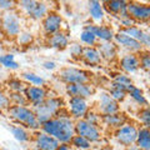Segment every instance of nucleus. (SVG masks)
Masks as SVG:
<instances>
[{
	"label": "nucleus",
	"mask_w": 150,
	"mask_h": 150,
	"mask_svg": "<svg viewBox=\"0 0 150 150\" xmlns=\"http://www.w3.org/2000/svg\"><path fill=\"white\" fill-rule=\"evenodd\" d=\"M40 131L55 138L60 144H69L75 135L74 120L70 118H51L40 125Z\"/></svg>",
	"instance_id": "nucleus-1"
},
{
	"label": "nucleus",
	"mask_w": 150,
	"mask_h": 150,
	"mask_svg": "<svg viewBox=\"0 0 150 150\" xmlns=\"http://www.w3.org/2000/svg\"><path fill=\"white\" fill-rule=\"evenodd\" d=\"M6 114L16 125L24 126L28 130H40V124L30 106L10 105L6 110Z\"/></svg>",
	"instance_id": "nucleus-2"
},
{
	"label": "nucleus",
	"mask_w": 150,
	"mask_h": 150,
	"mask_svg": "<svg viewBox=\"0 0 150 150\" xmlns=\"http://www.w3.org/2000/svg\"><path fill=\"white\" fill-rule=\"evenodd\" d=\"M65 106V101L63 98L60 96H48L44 101H41L40 104L33 105L30 106L34 114L36 116L39 124L41 125L45 121H48L49 119L54 118L55 114L58 112L60 109H63Z\"/></svg>",
	"instance_id": "nucleus-3"
},
{
	"label": "nucleus",
	"mask_w": 150,
	"mask_h": 150,
	"mask_svg": "<svg viewBox=\"0 0 150 150\" xmlns=\"http://www.w3.org/2000/svg\"><path fill=\"white\" fill-rule=\"evenodd\" d=\"M0 29L4 36L15 39L21 31V18L15 11H6L0 16Z\"/></svg>",
	"instance_id": "nucleus-4"
},
{
	"label": "nucleus",
	"mask_w": 150,
	"mask_h": 150,
	"mask_svg": "<svg viewBox=\"0 0 150 150\" xmlns=\"http://www.w3.org/2000/svg\"><path fill=\"white\" fill-rule=\"evenodd\" d=\"M58 78L65 85H69V84H86L91 81L90 73L74 67L62 68L58 71Z\"/></svg>",
	"instance_id": "nucleus-5"
},
{
	"label": "nucleus",
	"mask_w": 150,
	"mask_h": 150,
	"mask_svg": "<svg viewBox=\"0 0 150 150\" xmlns=\"http://www.w3.org/2000/svg\"><path fill=\"white\" fill-rule=\"evenodd\" d=\"M16 8L20 9L31 20H43L46 14L50 11L46 3L34 1V0H21V1H18Z\"/></svg>",
	"instance_id": "nucleus-6"
},
{
	"label": "nucleus",
	"mask_w": 150,
	"mask_h": 150,
	"mask_svg": "<svg viewBox=\"0 0 150 150\" xmlns=\"http://www.w3.org/2000/svg\"><path fill=\"white\" fill-rule=\"evenodd\" d=\"M74 131H75V135L85 138L91 144L99 143L103 139V131L99 126L89 124L84 119H79L74 121Z\"/></svg>",
	"instance_id": "nucleus-7"
},
{
	"label": "nucleus",
	"mask_w": 150,
	"mask_h": 150,
	"mask_svg": "<svg viewBox=\"0 0 150 150\" xmlns=\"http://www.w3.org/2000/svg\"><path fill=\"white\" fill-rule=\"evenodd\" d=\"M138 126L133 123H126L123 126H120L116 130H114V139L116 143L120 144L121 146L128 148L131 145H135L138 135Z\"/></svg>",
	"instance_id": "nucleus-8"
},
{
	"label": "nucleus",
	"mask_w": 150,
	"mask_h": 150,
	"mask_svg": "<svg viewBox=\"0 0 150 150\" xmlns=\"http://www.w3.org/2000/svg\"><path fill=\"white\" fill-rule=\"evenodd\" d=\"M65 108H67L70 118L74 121L83 119L86 111L90 109L88 100L83 99V98H69V100L65 103Z\"/></svg>",
	"instance_id": "nucleus-9"
},
{
	"label": "nucleus",
	"mask_w": 150,
	"mask_h": 150,
	"mask_svg": "<svg viewBox=\"0 0 150 150\" xmlns=\"http://www.w3.org/2000/svg\"><path fill=\"white\" fill-rule=\"evenodd\" d=\"M126 11L135 23H148L150 19V6L139 1H128Z\"/></svg>",
	"instance_id": "nucleus-10"
},
{
	"label": "nucleus",
	"mask_w": 150,
	"mask_h": 150,
	"mask_svg": "<svg viewBox=\"0 0 150 150\" xmlns=\"http://www.w3.org/2000/svg\"><path fill=\"white\" fill-rule=\"evenodd\" d=\"M115 43V45L118 46V48H121L124 49L126 53H133V54H139L140 51L145 50L142 44L139 43V41L134 40L133 38L128 36L126 34H124L123 31H116L115 35H114V40H112Z\"/></svg>",
	"instance_id": "nucleus-11"
},
{
	"label": "nucleus",
	"mask_w": 150,
	"mask_h": 150,
	"mask_svg": "<svg viewBox=\"0 0 150 150\" xmlns=\"http://www.w3.org/2000/svg\"><path fill=\"white\" fill-rule=\"evenodd\" d=\"M96 89L91 83L86 84H69L65 85V93L69 98H83V99H89L94 96Z\"/></svg>",
	"instance_id": "nucleus-12"
},
{
	"label": "nucleus",
	"mask_w": 150,
	"mask_h": 150,
	"mask_svg": "<svg viewBox=\"0 0 150 150\" xmlns=\"http://www.w3.org/2000/svg\"><path fill=\"white\" fill-rule=\"evenodd\" d=\"M41 28L46 36L55 34L63 28V16L56 11H49L41 20Z\"/></svg>",
	"instance_id": "nucleus-13"
},
{
	"label": "nucleus",
	"mask_w": 150,
	"mask_h": 150,
	"mask_svg": "<svg viewBox=\"0 0 150 150\" xmlns=\"http://www.w3.org/2000/svg\"><path fill=\"white\" fill-rule=\"evenodd\" d=\"M96 111L99 112L100 115L115 114V112L120 111V104L112 99L109 94H108V91H103V93H100L99 98H98Z\"/></svg>",
	"instance_id": "nucleus-14"
},
{
	"label": "nucleus",
	"mask_w": 150,
	"mask_h": 150,
	"mask_svg": "<svg viewBox=\"0 0 150 150\" xmlns=\"http://www.w3.org/2000/svg\"><path fill=\"white\" fill-rule=\"evenodd\" d=\"M84 29L93 33L98 39V43H106V41L114 40L115 31L110 25L105 24H88L84 26Z\"/></svg>",
	"instance_id": "nucleus-15"
},
{
	"label": "nucleus",
	"mask_w": 150,
	"mask_h": 150,
	"mask_svg": "<svg viewBox=\"0 0 150 150\" xmlns=\"http://www.w3.org/2000/svg\"><path fill=\"white\" fill-rule=\"evenodd\" d=\"M33 143H34V148L38 150H58L60 145V143L55 138L50 137V135L45 134L40 130L35 131Z\"/></svg>",
	"instance_id": "nucleus-16"
},
{
	"label": "nucleus",
	"mask_w": 150,
	"mask_h": 150,
	"mask_svg": "<svg viewBox=\"0 0 150 150\" xmlns=\"http://www.w3.org/2000/svg\"><path fill=\"white\" fill-rule=\"evenodd\" d=\"M24 95L28 100V104L36 105L40 104L48 98V90L45 86H34V85H28L24 90Z\"/></svg>",
	"instance_id": "nucleus-17"
},
{
	"label": "nucleus",
	"mask_w": 150,
	"mask_h": 150,
	"mask_svg": "<svg viewBox=\"0 0 150 150\" xmlns=\"http://www.w3.org/2000/svg\"><path fill=\"white\" fill-rule=\"evenodd\" d=\"M103 8L104 11L111 14L112 16H116L118 19L128 18V11H126V5L128 1L124 0H110V1H103Z\"/></svg>",
	"instance_id": "nucleus-18"
},
{
	"label": "nucleus",
	"mask_w": 150,
	"mask_h": 150,
	"mask_svg": "<svg viewBox=\"0 0 150 150\" xmlns=\"http://www.w3.org/2000/svg\"><path fill=\"white\" fill-rule=\"evenodd\" d=\"M119 68L123 70L124 74H135L140 70L138 54L125 53L121 58H119Z\"/></svg>",
	"instance_id": "nucleus-19"
},
{
	"label": "nucleus",
	"mask_w": 150,
	"mask_h": 150,
	"mask_svg": "<svg viewBox=\"0 0 150 150\" xmlns=\"http://www.w3.org/2000/svg\"><path fill=\"white\" fill-rule=\"evenodd\" d=\"M96 49L99 51L103 62L112 63L118 59L119 48L115 45L114 41H106V43H98Z\"/></svg>",
	"instance_id": "nucleus-20"
},
{
	"label": "nucleus",
	"mask_w": 150,
	"mask_h": 150,
	"mask_svg": "<svg viewBox=\"0 0 150 150\" xmlns=\"http://www.w3.org/2000/svg\"><path fill=\"white\" fill-rule=\"evenodd\" d=\"M120 31H123L124 34H126L128 36L133 38L134 40L139 41L144 49H148L150 45V35L148 31H145L144 29H142L138 25H133L129 28H124V29H120Z\"/></svg>",
	"instance_id": "nucleus-21"
},
{
	"label": "nucleus",
	"mask_w": 150,
	"mask_h": 150,
	"mask_svg": "<svg viewBox=\"0 0 150 150\" xmlns=\"http://www.w3.org/2000/svg\"><path fill=\"white\" fill-rule=\"evenodd\" d=\"M128 123V116L124 112H115V114H108V115H101V124L105 125L106 128L116 130L120 126Z\"/></svg>",
	"instance_id": "nucleus-22"
},
{
	"label": "nucleus",
	"mask_w": 150,
	"mask_h": 150,
	"mask_svg": "<svg viewBox=\"0 0 150 150\" xmlns=\"http://www.w3.org/2000/svg\"><path fill=\"white\" fill-rule=\"evenodd\" d=\"M80 60L84 64L90 65V67H98V65L103 63V59L96 49V46H84Z\"/></svg>",
	"instance_id": "nucleus-23"
},
{
	"label": "nucleus",
	"mask_w": 150,
	"mask_h": 150,
	"mask_svg": "<svg viewBox=\"0 0 150 150\" xmlns=\"http://www.w3.org/2000/svg\"><path fill=\"white\" fill-rule=\"evenodd\" d=\"M46 44L48 46L56 50H64L68 48L69 45V36L65 34L63 30H60L55 34H51L48 36V40H46Z\"/></svg>",
	"instance_id": "nucleus-24"
},
{
	"label": "nucleus",
	"mask_w": 150,
	"mask_h": 150,
	"mask_svg": "<svg viewBox=\"0 0 150 150\" xmlns=\"http://www.w3.org/2000/svg\"><path fill=\"white\" fill-rule=\"evenodd\" d=\"M110 86L118 88V89H120V90H124L126 94H128L131 90V88L134 86V83H133L131 78L128 74L118 73V74L114 75V78H112Z\"/></svg>",
	"instance_id": "nucleus-25"
},
{
	"label": "nucleus",
	"mask_w": 150,
	"mask_h": 150,
	"mask_svg": "<svg viewBox=\"0 0 150 150\" xmlns=\"http://www.w3.org/2000/svg\"><path fill=\"white\" fill-rule=\"evenodd\" d=\"M88 10H89V15L93 19L96 24H103L105 19V11L103 8V4L98 0H91L88 3Z\"/></svg>",
	"instance_id": "nucleus-26"
},
{
	"label": "nucleus",
	"mask_w": 150,
	"mask_h": 150,
	"mask_svg": "<svg viewBox=\"0 0 150 150\" xmlns=\"http://www.w3.org/2000/svg\"><path fill=\"white\" fill-rule=\"evenodd\" d=\"M135 145H137L140 150H150V131H149V128L140 126V128L138 129V135H137Z\"/></svg>",
	"instance_id": "nucleus-27"
},
{
	"label": "nucleus",
	"mask_w": 150,
	"mask_h": 150,
	"mask_svg": "<svg viewBox=\"0 0 150 150\" xmlns=\"http://www.w3.org/2000/svg\"><path fill=\"white\" fill-rule=\"evenodd\" d=\"M128 96L135 103V104H138L139 108L149 106V101L146 99V96H145L144 91L140 88H138V86L134 85L133 88H131V90L128 93Z\"/></svg>",
	"instance_id": "nucleus-28"
},
{
	"label": "nucleus",
	"mask_w": 150,
	"mask_h": 150,
	"mask_svg": "<svg viewBox=\"0 0 150 150\" xmlns=\"http://www.w3.org/2000/svg\"><path fill=\"white\" fill-rule=\"evenodd\" d=\"M10 131H11L13 137L15 138L19 143H28L33 139L30 131L26 128H24V126H21V125H16V124L13 125L10 128Z\"/></svg>",
	"instance_id": "nucleus-29"
},
{
	"label": "nucleus",
	"mask_w": 150,
	"mask_h": 150,
	"mask_svg": "<svg viewBox=\"0 0 150 150\" xmlns=\"http://www.w3.org/2000/svg\"><path fill=\"white\" fill-rule=\"evenodd\" d=\"M21 80L25 81L26 84L34 85V86H44L45 85L44 78L35 73H33V71H24L21 74Z\"/></svg>",
	"instance_id": "nucleus-30"
},
{
	"label": "nucleus",
	"mask_w": 150,
	"mask_h": 150,
	"mask_svg": "<svg viewBox=\"0 0 150 150\" xmlns=\"http://www.w3.org/2000/svg\"><path fill=\"white\" fill-rule=\"evenodd\" d=\"M69 145L75 150H90L93 148V144L90 142H88L85 138L79 137V135H74Z\"/></svg>",
	"instance_id": "nucleus-31"
},
{
	"label": "nucleus",
	"mask_w": 150,
	"mask_h": 150,
	"mask_svg": "<svg viewBox=\"0 0 150 150\" xmlns=\"http://www.w3.org/2000/svg\"><path fill=\"white\" fill-rule=\"evenodd\" d=\"M28 84L19 78H11L6 81V88L10 93H24Z\"/></svg>",
	"instance_id": "nucleus-32"
},
{
	"label": "nucleus",
	"mask_w": 150,
	"mask_h": 150,
	"mask_svg": "<svg viewBox=\"0 0 150 150\" xmlns=\"http://www.w3.org/2000/svg\"><path fill=\"white\" fill-rule=\"evenodd\" d=\"M0 64L3 65L4 68L11 69V70H16L19 68V63L15 60V56L14 54H0Z\"/></svg>",
	"instance_id": "nucleus-33"
},
{
	"label": "nucleus",
	"mask_w": 150,
	"mask_h": 150,
	"mask_svg": "<svg viewBox=\"0 0 150 150\" xmlns=\"http://www.w3.org/2000/svg\"><path fill=\"white\" fill-rule=\"evenodd\" d=\"M18 45L20 46H29L34 43V35L31 34L30 31H25V30H21L19 33V35L15 38Z\"/></svg>",
	"instance_id": "nucleus-34"
},
{
	"label": "nucleus",
	"mask_w": 150,
	"mask_h": 150,
	"mask_svg": "<svg viewBox=\"0 0 150 150\" xmlns=\"http://www.w3.org/2000/svg\"><path fill=\"white\" fill-rule=\"evenodd\" d=\"M137 118L142 123L144 128H149L150 126V109L149 106L139 108V110L137 111Z\"/></svg>",
	"instance_id": "nucleus-35"
},
{
	"label": "nucleus",
	"mask_w": 150,
	"mask_h": 150,
	"mask_svg": "<svg viewBox=\"0 0 150 150\" xmlns=\"http://www.w3.org/2000/svg\"><path fill=\"white\" fill-rule=\"evenodd\" d=\"M80 41H81V44H85V46L98 45V39L95 38V35L86 29H83V31L80 33Z\"/></svg>",
	"instance_id": "nucleus-36"
},
{
	"label": "nucleus",
	"mask_w": 150,
	"mask_h": 150,
	"mask_svg": "<svg viewBox=\"0 0 150 150\" xmlns=\"http://www.w3.org/2000/svg\"><path fill=\"white\" fill-rule=\"evenodd\" d=\"M83 119L85 120V121H88L89 124H93V125L99 126V128H100V124H101V115H100L96 110L89 109V110L86 111V114L84 115Z\"/></svg>",
	"instance_id": "nucleus-37"
},
{
	"label": "nucleus",
	"mask_w": 150,
	"mask_h": 150,
	"mask_svg": "<svg viewBox=\"0 0 150 150\" xmlns=\"http://www.w3.org/2000/svg\"><path fill=\"white\" fill-rule=\"evenodd\" d=\"M9 99H10L11 105H19V106H26L28 100L24 95V93H9Z\"/></svg>",
	"instance_id": "nucleus-38"
},
{
	"label": "nucleus",
	"mask_w": 150,
	"mask_h": 150,
	"mask_svg": "<svg viewBox=\"0 0 150 150\" xmlns=\"http://www.w3.org/2000/svg\"><path fill=\"white\" fill-rule=\"evenodd\" d=\"M138 58H139V67L144 71H148L150 69V54L148 49H145L143 51H140L138 54Z\"/></svg>",
	"instance_id": "nucleus-39"
},
{
	"label": "nucleus",
	"mask_w": 150,
	"mask_h": 150,
	"mask_svg": "<svg viewBox=\"0 0 150 150\" xmlns=\"http://www.w3.org/2000/svg\"><path fill=\"white\" fill-rule=\"evenodd\" d=\"M108 94L114 99L116 103H120L121 101H124L126 99V96H128V94H126L124 90H120V89L118 88H114V86H110L109 88V90H108Z\"/></svg>",
	"instance_id": "nucleus-40"
},
{
	"label": "nucleus",
	"mask_w": 150,
	"mask_h": 150,
	"mask_svg": "<svg viewBox=\"0 0 150 150\" xmlns=\"http://www.w3.org/2000/svg\"><path fill=\"white\" fill-rule=\"evenodd\" d=\"M83 48H84V46L80 43L69 44L68 45V49H69L70 58L74 59V60H80V56H81V53H83Z\"/></svg>",
	"instance_id": "nucleus-41"
},
{
	"label": "nucleus",
	"mask_w": 150,
	"mask_h": 150,
	"mask_svg": "<svg viewBox=\"0 0 150 150\" xmlns=\"http://www.w3.org/2000/svg\"><path fill=\"white\" fill-rule=\"evenodd\" d=\"M10 99H9V95L8 94L1 90L0 89V110L1 111H6L8 110V108L10 106Z\"/></svg>",
	"instance_id": "nucleus-42"
},
{
	"label": "nucleus",
	"mask_w": 150,
	"mask_h": 150,
	"mask_svg": "<svg viewBox=\"0 0 150 150\" xmlns=\"http://www.w3.org/2000/svg\"><path fill=\"white\" fill-rule=\"evenodd\" d=\"M16 9V3L11 1V0H0V10L6 13V11H13Z\"/></svg>",
	"instance_id": "nucleus-43"
},
{
	"label": "nucleus",
	"mask_w": 150,
	"mask_h": 150,
	"mask_svg": "<svg viewBox=\"0 0 150 150\" xmlns=\"http://www.w3.org/2000/svg\"><path fill=\"white\" fill-rule=\"evenodd\" d=\"M43 67L48 70H54L56 68V64H55V62H51V60H46V62L43 63Z\"/></svg>",
	"instance_id": "nucleus-44"
},
{
	"label": "nucleus",
	"mask_w": 150,
	"mask_h": 150,
	"mask_svg": "<svg viewBox=\"0 0 150 150\" xmlns=\"http://www.w3.org/2000/svg\"><path fill=\"white\" fill-rule=\"evenodd\" d=\"M58 150H74L71 146H70L69 144H60Z\"/></svg>",
	"instance_id": "nucleus-45"
},
{
	"label": "nucleus",
	"mask_w": 150,
	"mask_h": 150,
	"mask_svg": "<svg viewBox=\"0 0 150 150\" xmlns=\"http://www.w3.org/2000/svg\"><path fill=\"white\" fill-rule=\"evenodd\" d=\"M125 150H140L137 145H131V146H128V148H125Z\"/></svg>",
	"instance_id": "nucleus-46"
},
{
	"label": "nucleus",
	"mask_w": 150,
	"mask_h": 150,
	"mask_svg": "<svg viewBox=\"0 0 150 150\" xmlns=\"http://www.w3.org/2000/svg\"><path fill=\"white\" fill-rule=\"evenodd\" d=\"M4 39V34H3V31H1V29H0V43H1V40Z\"/></svg>",
	"instance_id": "nucleus-47"
},
{
	"label": "nucleus",
	"mask_w": 150,
	"mask_h": 150,
	"mask_svg": "<svg viewBox=\"0 0 150 150\" xmlns=\"http://www.w3.org/2000/svg\"><path fill=\"white\" fill-rule=\"evenodd\" d=\"M1 112H3V111H1V110H0V114H1Z\"/></svg>",
	"instance_id": "nucleus-48"
},
{
	"label": "nucleus",
	"mask_w": 150,
	"mask_h": 150,
	"mask_svg": "<svg viewBox=\"0 0 150 150\" xmlns=\"http://www.w3.org/2000/svg\"><path fill=\"white\" fill-rule=\"evenodd\" d=\"M0 150H3V149H1V148H0Z\"/></svg>",
	"instance_id": "nucleus-49"
}]
</instances>
